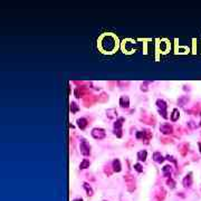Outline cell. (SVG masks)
<instances>
[{"mask_svg": "<svg viewBox=\"0 0 201 201\" xmlns=\"http://www.w3.org/2000/svg\"><path fill=\"white\" fill-rule=\"evenodd\" d=\"M191 175H192V173H189V174L183 179V185H184V187H190V185L192 184V177H191Z\"/></svg>", "mask_w": 201, "mask_h": 201, "instance_id": "obj_10", "label": "cell"}, {"mask_svg": "<svg viewBox=\"0 0 201 201\" xmlns=\"http://www.w3.org/2000/svg\"><path fill=\"white\" fill-rule=\"evenodd\" d=\"M188 100H189V98H188V97H182V98H180V100H178V103L180 104L181 106H183V105H184L185 102H188Z\"/></svg>", "mask_w": 201, "mask_h": 201, "instance_id": "obj_20", "label": "cell"}, {"mask_svg": "<svg viewBox=\"0 0 201 201\" xmlns=\"http://www.w3.org/2000/svg\"><path fill=\"white\" fill-rule=\"evenodd\" d=\"M112 165H113V171L114 172H121L122 167H121V162H120V160L115 159L113 161V163H112Z\"/></svg>", "mask_w": 201, "mask_h": 201, "instance_id": "obj_8", "label": "cell"}, {"mask_svg": "<svg viewBox=\"0 0 201 201\" xmlns=\"http://www.w3.org/2000/svg\"><path fill=\"white\" fill-rule=\"evenodd\" d=\"M77 125H78V127H80V130H84L85 127L88 125V121L86 119H84V117L78 119V120H77Z\"/></svg>", "mask_w": 201, "mask_h": 201, "instance_id": "obj_7", "label": "cell"}, {"mask_svg": "<svg viewBox=\"0 0 201 201\" xmlns=\"http://www.w3.org/2000/svg\"><path fill=\"white\" fill-rule=\"evenodd\" d=\"M167 159L169 160V161H170V160H171V161H172V162H174V163H175V162H177V161H175V159H174V158H173V156H172V155H168V156H167Z\"/></svg>", "mask_w": 201, "mask_h": 201, "instance_id": "obj_24", "label": "cell"}, {"mask_svg": "<svg viewBox=\"0 0 201 201\" xmlns=\"http://www.w3.org/2000/svg\"><path fill=\"white\" fill-rule=\"evenodd\" d=\"M106 132L104 129H100V127H95L92 130V136L96 140H102V139L105 138Z\"/></svg>", "mask_w": 201, "mask_h": 201, "instance_id": "obj_2", "label": "cell"}, {"mask_svg": "<svg viewBox=\"0 0 201 201\" xmlns=\"http://www.w3.org/2000/svg\"><path fill=\"white\" fill-rule=\"evenodd\" d=\"M167 183H168V184H169V187H170V188H172V189L174 188V184H175V182H174V181H173V180H172V179H168Z\"/></svg>", "mask_w": 201, "mask_h": 201, "instance_id": "obj_22", "label": "cell"}, {"mask_svg": "<svg viewBox=\"0 0 201 201\" xmlns=\"http://www.w3.org/2000/svg\"><path fill=\"white\" fill-rule=\"evenodd\" d=\"M134 169L136 170L138 172H140V173H141V172H143V167L141 165L140 163H135L134 164Z\"/></svg>", "mask_w": 201, "mask_h": 201, "instance_id": "obj_18", "label": "cell"}, {"mask_svg": "<svg viewBox=\"0 0 201 201\" xmlns=\"http://www.w3.org/2000/svg\"><path fill=\"white\" fill-rule=\"evenodd\" d=\"M156 105H158V107H159L160 114H161L164 119H167L168 117V115H167V103H165L163 100H156Z\"/></svg>", "mask_w": 201, "mask_h": 201, "instance_id": "obj_3", "label": "cell"}, {"mask_svg": "<svg viewBox=\"0 0 201 201\" xmlns=\"http://www.w3.org/2000/svg\"><path fill=\"white\" fill-rule=\"evenodd\" d=\"M153 160L155 162H158V163H162V162L164 161V158L160 152H154L153 153Z\"/></svg>", "mask_w": 201, "mask_h": 201, "instance_id": "obj_9", "label": "cell"}, {"mask_svg": "<svg viewBox=\"0 0 201 201\" xmlns=\"http://www.w3.org/2000/svg\"><path fill=\"white\" fill-rule=\"evenodd\" d=\"M171 170H172V167L170 165V164H168V165H164V167L162 168V172H163V174L167 175V177L171 174Z\"/></svg>", "mask_w": 201, "mask_h": 201, "instance_id": "obj_15", "label": "cell"}, {"mask_svg": "<svg viewBox=\"0 0 201 201\" xmlns=\"http://www.w3.org/2000/svg\"><path fill=\"white\" fill-rule=\"evenodd\" d=\"M171 121H173V122H175L177 121L179 117H180V112H179V110L178 109H174L173 111H172V114H171Z\"/></svg>", "mask_w": 201, "mask_h": 201, "instance_id": "obj_11", "label": "cell"}, {"mask_svg": "<svg viewBox=\"0 0 201 201\" xmlns=\"http://www.w3.org/2000/svg\"><path fill=\"white\" fill-rule=\"evenodd\" d=\"M146 155H148V152H146L145 150H143V151H140L138 153V159L140 160V161H145L146 160Z\"/></svg>", "mask_w": 201, "mask_h": 201, "instance_id": "obj_14", "label": "cell"}, {"mask_svg": "<svg viewBox=\"0 0 201 201\" xmlns=\"http://www.w3.org/2000/svg\"><path fill=\"white\" fill-rule=\"evenodd\" d=\"M199 146H200V152H201V143H199Z\"/></svg>", "mask_w": 201, "mask_h": 201, "instance_id": "obj_27", "label": "cell"}, {"mask_svg": "<svg viewBox=\"0 0 201 201\" xmlns=\"http://www.w3.org/2000/svg\"><path fill=\"white\" fill-rule=\"evenodd\" d=\"M136 139H144L145 138V132H142V131H140V132L136 133Z\"/></svg>", "mask_w": 201, "mask_h": 201, "instance_id": "obj_19", "label": "cell"}, {"mask_svg": "<svg viewBox=\"0 0 201 201\" xmlns=\"http://www.w3.org/2000/svg\"><path fill=\"white\" fill-rule=\"evenodd\" d=\"M90 160H87V159H84L82 162H80V170H84V169H87V168H90Z\"/></svg>", "mask_w": 201, "mask_h": 201, "instance_id": "obj_13", "label": "cell"}, {"mask_svg": "<svg viewBox=\"0 0 201 201\" xmlns=\"http://www.w3.org/2000/svg\"><path fill=\"white\" fill-rule=\"evenodd\" d=\"M120 105L123 109H127L130 106V98H129V96H121V98H120Z\"/></svg>", "mask_w": 201, "mask_h": 201, "instance_id": "obj_6", "label": "cell"}, {"mask_svg": "<svg viewBox=\"0 0 201 201\" xmlns=\"http://www.w3.org/2000/svg\"><path fill=\"white\" fill-rule=\"evenodd\" d=\"M83 185H84L85 190L87 191V196H90H90H93V189L90 188V185H88V183H86V182H85V183H84V184H83Z\"/></svg>", "mask_w": 201, "mask_h": 201, "instance_id": "obj_16", "label": "cell"}, {"mask_svg": "<svg viewBox=\"0 0 201 201\" xmlns=\"http://www.w3.org/2000/svg\"><path fill=\"white\" fill-rule=\"evenodd\" d=\"M172 143V142H173V140H171V139H170V140H169V139H163V140H162V143Z\"/></svg>", "mask_w": 201, "mask_h": 201, "instance_id": "obj_23", "label": "cell"}, {"mask_svg": "<svg viewBox=\"0 0 201 201\" xmlns=\"http://www.w3.org/2000/svg\"><path fill=\"white\" fill-rule=\"evenodd\" d=\"M141 90H148V87H146V84H144V85H141Z\"/></svg>", "mask_w": 201, "mask_h": 201, "instance_id": "obj_25", "label": "cell"}, {"mask_svg": "<svg viewBox=\"0 0 201 201\" xmlns=\"http://www.w3.org/2000/svg\"><path fill=\"white\" fill-rule=\"evenodd\" d=\"M188 148H189V145H188V144H183V145H182V150H181V154H182L183 156H184L185 154H187V149H188Z\"/></svg>", "mask_w": 201, "mask_h": 201, "instance_id": "obj_21", "label": "cell"}, {"mask_svg": "<svg viewBox=\"0 0 201 201\" xmlns=\"http://www.w3.org/2000/svg\"><path fill=\"white\" fill-rule=\"evenodd\" d=\"M80 153L83 155H90V145L88 144L87 141L84 140V139L80 141Z\"/></svg>", "mask_w": 201, "mask_h": 201, "instance_id": "obj_4", "label": "cell"}, {"mask_svg": "<svg viewBox=\"0 0 201 201\" xmlns=\"http://www.w3.org/2000/svg\"><path fill=\"white\" fill-rule=\"evenodd\" d=\"M160 131H161V133H163L164 135H169V134H172V133H173V127H172V125L169 124V123H164V124H162L161 126H160Z\"/></svg>", "mask_w": 201, "mask_h": 201, "instance_id": "obj_5", "label": "cell"}, {"mask_svg": "<svg viewBox=\"0 0 201 201\" xmlns=\"http://www.w3.org/2000/svg\"><path fill=\"white\" fill-rule=\"evenodd\" d=\"M123 122H124V119L123 117H120L115 123H114V130H122L121 127L123 125Z\"/></svg>", "mask_w": 201, "mask_h": 201, "instance_id": "obj_12", "label": "cell"}, {"mask_svg": "<svg viewBox=\"0 0 201 201\" xmlns=\"http://www.w3.org/2000/svg\"><path fill=\"white\" fill-rule=\"evenodd\" d=\"M98 46H100V49L104 54H113L117 49L119 41H117V38L114 35L105 34L100 37Z\"/></svg>", "mask_w": 201, "mask_h": 201, "instance_id": "obj_1", "label": "cell"}, {"mask_svg": "<svg viewBox=\"0 0 201 201\" xmlns=\"http://www.w3.org/2000/svg\"><path fill=\"white\" fill-rule=\"evenodd\" d=\"M78 110H80L78 105H77L75 102H71V103H70V111H71V113H76Z\"/></svg>", "mask_w": 201, "mask_h": 201, "instance_id": "obj_17", "label": "cell"}, {"mask_svg": "<svg viewBox=\"0 0 201 201\" xmlns=\"http://www.w3.org/2000/svg\"><path fill=\"white\" fill-rule=\"evenodd\" d=\"M73 201H83V199L82 198H78V199H75V200H73Z\"/></svg>", "mask_w": 201, "mask_h": 201, "instance_id": "obj_26", "label": "cell"}]
</instances>
